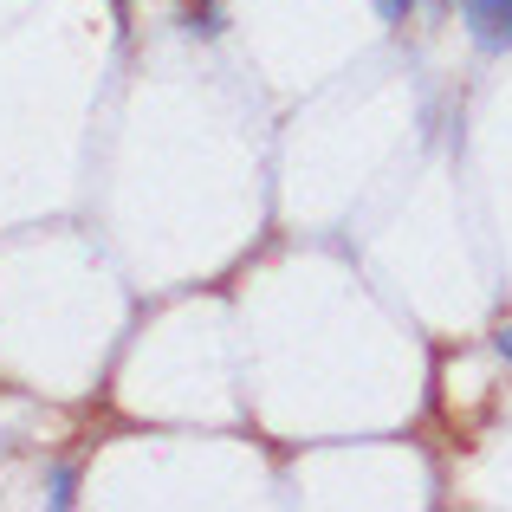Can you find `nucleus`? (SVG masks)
<instances>
[{
    "label": "nucleus",
    "instance_id": "f257e3e1",
    "mask_svg": "<svg viewBox=\"0 0 512 512\" xmlns=\"http://www.w3.org/2000/svg\"><path fill=\"white\" fill-rule=\"evenodd\" d=\"M461 13L487 52H512V0H461Z\"/></svg>",
    "mask_w": 512,
    "mask_h": 512
},
{
    "label": "nucleus",
    "instance_id": "7ed1b4c3",
    "mask_svg": "<svg viewBox=\"0 0 512 512\" xmlns=\"http://www.w3.org/2000/svg\"><path fill=\"white\" fill-rule=\"evenodd\" d=\"M500 350H506V357H512V331H506V338H500Z\"/></svg>",
    "mask_w": 512,
    "mask_h": 512
},
{
    "label": "nucleus",
    "instance_id": "f03ea898",
    "mask_svg": "<svg viewBox=\"0 0 512 512\" xmlns=\"http://www.w3.org/2000/svg\"><path fill=\"white\" fill-rule=\"evenodd\" d=\"M370 7H376V13H383V20H389V26H402V20H409V13H415V0H370Z\"/></svg>",
    "mask_w": 512,
    "mask_h": 512
},
{
    "label": "nucleus",
    "instance_id": "20e7f679",
    "mask_svg": "<svg viewBox=\"0 0 512 512\" xmlns=\"http://www.w3.org/2000/svg\"><path fill=\"white\" fill-rule=\"evenodd\" d=\"M111 7H117V13H124V0H111Z\"/></svg>",
    "mask_w": 512,
    "mask_h": 512
}]
</instances>
